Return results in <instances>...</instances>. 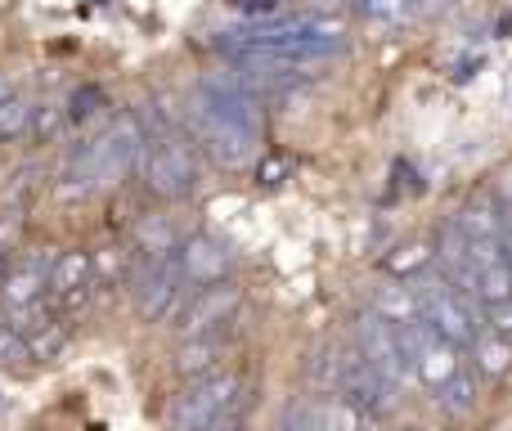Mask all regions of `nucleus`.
<instances>
[{"instance_id":"f8f14e48","label":"nucleus","mask_w":512,"mask_h":431,"mask_svg":"<svg viewBox=\"0 0 512 431\" xmlns=\"http://www.w3.org/2000/svg\"><path fill=\"white\" fill-rule=\"evenodd\" d=\"M221 360H225V333L180 337L176 355H171V369H176L185 382H194V378H207V373L221 369Z\"/></svg>"},{"instance_id":"b1692460","label":"nucleus","mask_w":512,"mask_h":431,"mask_svg":"<svg viewBox=\"0 0 512 431\" xmlns=\"http://www.w3.org/2000/svg\"><path fill=\"white\" fill-rule=\"evenodd\" d=\"M99 108H104V95H99L95 86H81V90H72L63 117H68V126H86V122H95L99 117Z\"/></svg>"},{"instance_id":"ddd939ff","label":"nucleus","mask_w":512,"mask_h":431,"mask_svg":"<svg viewBox=\"0 0 512 431\" xmlns=\"http://www.w3.org/2000/svg\"><path fill=\"white\" fill-rule=\"evenodd\" d=\"M180 252V229L167 216H140L131 225V256L135 261H171Z\"/></svg>"},{"instance_id":"f257e3e1","label":"nucleus","mask_w":512,"mask_h":431,"mask_svg":"<svg viewBox=\"0 0 512 431\" xmlns=\"http://www.w3.org/2000/svg\"><path fill=\"white\" fill-rule=\"evenodd\" d=\"M135 176L162 203H180L198 189V162L194 144L176 126H144V149L135 162Z\"/></svg>"},{"instance_id":"6e6552de","label":"nucleus","mask_w":512,"mask_h":431,"mask_svg":"<svg viewBox=\"0 0 512 431\" xmlns=\"http://www.w3.org/2000/svg\"><path fill=\"white\" fill-rule=\"evenodd\" d=\"M243 292L234 279H221V283H207V288H194L180 306L176 324H180V337H207V333H225L234 324V310H239Z\"/></svg>"},{"instance_id":"9d476101","label":"nucleus","mask_w":512,"mask_h":431,"mask_svg":"<svg viewBox=\"0 0 512 431\" xmlns=\"http://www.w3.org/2000/svg\"><path fill=\"white\" fill-rule=\"evenodd\" d=\"M230 261L234 252L212 234H189L180 238V252H176V265L185 274L189 288H207V283H221L230 279Z\"/></svg>"},{"instance_id":"c85d7f7f","label":"nucleus","mask_w":512,"mask_h":431,"mask_svg":"<svg viewBox=\"0 0 512 431\" xmlns=\"http://www.w3.org/2000/svg\"><path fill=\"white\" fill-rule=\"evenodd\" d=\"M18 238H23V212H0V256L18 252Z\"/></svg>"},{"instance_id":"1a4fd4ad","label":"nucleus","mask_w":512,"mask_h":431,"mask_svg":"<svg viewBox=\"0 0 512 431\" xmlns=\"http://www.w3.org/2000/svg\"><path fill=\"white\" fill-rule=\"evenodd\" d=\"M355 351H360V360L373 364L391 387H400L405 373H414L409 369V360H405V351H400V342H396V328L382 324L373 310L369 315H360V324H355Z\"/></svg>"},{"instance_id":"f03ea898","label":"nucleus","mask_w":512,"mask_h":431,"mask_svg":"<svg viewBox=\"0 0 512 431\" xmlns=\"http://www.w3.org/2000/svg\"><path fill=\"white\" fill-rule=\"evenodd\" d=\"M243 396V378L234 369H216L207 378H194L167 400L162 423L167 431H212L216 418Z\"/></svg>"},{"instance_id":"423d86ee","label":"nucleus","mask_w":512,"mask_h":431,"mask_svg":"<svg viewBox=\"0 0 512 431\" xmlns=\"http://www.w3.org/2000/svg\"><path fill=\"white\" fill-rule=\"evenodd\" d=\"M185 297V274H180L176 256L171 261H135V274H131V306L144 324L153 319L171 315Z\"/></svg>"},{"instance_id":"6ab92c4d","label":"nucleus","mask_w":512,"mask_h":431,"mask_svg":"<svg viewBox=\"0 0 512 431\" xmlns=\"http://www.w3.org/2000/svg\"><path fill=\"white\" fill-rule=\"evenodd\" d=\"M472 364H477V373H486V378H504L512 369V342L495 333H477L472 337Z\"/></svg>"},{"instance_id":"2f4dec72","label":"nucleus","mask_w":512,"mask_h":431,"mask_svg":"<svg viewBox=\"0 0 512 431\" xmlns=\"http://www.w3.org/2000/svg\"><path fill=\"white\" fill-rule=\"evenodd\" d=\"M288 431H315V427H310V414H306V409L288 418Z\"/></svg>"},{"instance_id":"dca6fc26","label":"nucleus","mask_w":512,"mask_h":431,"mask_svg":"<svg viewBox=\"0 0 512 431\" xmlns=\"http://www.w3.org/2000/svg\"><path fill=\"white\" fill-rule=\"evenodd\" d=\"M369 310L382 319V324H391V328L423 319V310H418V288H409V283H396V288H382L378 297H373V306H369Z\"/></svg>"},{"instance_id":"0eeeda50","label":"nucleus","mask_w":512,"mask_h":431,"mask_svg":"<svg viewBox=\"0 0 512 431\" xmlns=\"http://www.w3.org/2000/svg\"><path fill=\"white\" fill-rule=\"evenodd\" d=\"M337 400H346L360 418H382L396 405V387L373 364H364L360 351H346L337 360Z\"/></svg>"},{"instance_id":"20e7f679","label":"nucleus","mask_w":512,"mask_h":431,"mask_svg":"<svg viewBox=\"0 0 512 431\" xmlns=\"http://www.w3.org/2000/svg\"><path fill=\"white\" fill-rule=\"evenodd\" d=\"M418 310H423V324L432 328L441 342L450 346H472V337L481 333L477 328V310H472V297L454 292L450 283H432V288H418Z\"/></svg>"},{"instance_id":"cd10ccee","label":"nucleus","mask_w":512,"mask_h":431,"mask_svg":"<svg viewBox=\"0 0 512 431\" xmlns=\"http://www.w3.org/2000/svg\"><path fill=\"white\" fill-rule=\"evenodd\" d=\"M288 180V158H279V153H265L261 162H256V185H283Z\"/></svg>"},{"instance_id":"4468645a","label":"nucleus","mask_w":512,"mask_h":431,"mask_svg":"<svg viewBox=\"0 0 512 431\" xmlns=\"http://www.w3.org/2000/svg\"><path fill=\"white\" fill-rule=\"evenodd\" d=\"M454 373H463V360H459V346H450V342H427L423 351L414 355V378L423 382L427 391H441L445 382L454 378Z\"/></svg>"},{"instance_id":"412c9836","label":"nucleus","mask_w":512,"mask_h":431,"mask_svg":"<svg viewBox=\"0 0 512 431\" xmlns=\"http://www.w3.org/2000/svg\"><path fill=\"white\" fill-rule=\"evenodd\" d=\"M436 405H441L450 418H463L472 405H477V378H472V373H454V378L436 391Z\"/></svg>"},{"instance_id":"a878e982","label":"nucleus","mask_w":512,"mask_h":431,"mask_svg":"<svg viewBox=\"0 0 512 431\" xmlns=\"http://www.w3.org/2000/svg\"><path fill=\"white\" fill-rule=\"evenodd\" d=\"M27 117H32V104H23V99H9V104H0V140H18V135H27Z\"/></svg>"},{"instance_id":"2eb2a0df","label":"nucleus","mask_w":512,"mask_h":431,"mask_svg":"<svg viewBox=\"0 0 512 431\" xmlns=\"http://www.w3.org/2000/svg\"><path fill=\"white\" fill-rule=\"evenodd\" d=\"M454 225L463 229V238H468V243H499V238H504V220H499V203H495L490 194L468 198V207H463V212L454 216Z\"/></svg>"},{"instance_id":"5701e85b","label":"nucleus","mask_w":512,"mask_h":431,"mask_svg":"<svg viewBox=\"0 0 512 431\" xmlns=\"http://www.w3.org/2000/svg\"><path fill=\"white\" fill-rule=\"evenodd\" d=\"M63 126H68V117H63L59 104H41V108H32V117H27V135H32L36 144L59 140Z\"/></svg>"},{"instance_id":"7ed1b4c3","label":"nucleus","mask_w":512,"mask_h":431,"mask_svg":"<svg viewBox=\"0 0 512 431\" xmlns=\"http://www.w3.org/2000/svg\"><path fill=\"white\" fill-rule=\"evenodd\" d=\"M185 135H194L221 167H243V162L256 153V140H261V135L248 131V126H239V122H230V117H221L216 108H207L198 95H189Z\"/></svg>"},{"instance_id":"f3484780","label":"nucleus","mask_w":512,"mask_h":431,"mask_svg":"<svg viewBox=\"0 0 512 431\" xmlns=\"http://www.w3.org/2000/svg\"><path fill=\"white\" fill-rule=\"evenodd\" d=\"M472 297L481 301V306H499V301H512V265L504 256H495V261L477 265V283H472Z\"/></svg>"},{"instance_id":"c756f323","label":"nucleus","mask_w":512,"mask_h":431,"mask_svg":"<svg viewBox=\"0 0 512 431\" xmlns=\"http://www.w3.org/2000/svg\"><path fill=\"white\" fill-rule=\"evenodd\" d=\"M486 333L512 342V301H499V306H486Z\"/></svg>"},{"instance_id":"aec40b11","label":"nucleus","mask_w":512,"mask_h":431,"mask_svg":"<svg viewBox=\"0 0 512 431\" xmlns=\"http://www.w3.org/2000/svg\"><path fill=\"white\" fill-rule=\"evenodd\" d=\"M310 414V427L315 431H364V418L355 414L351 405H346V400H319L315 409H306Z\"/></svg>"},{"instance_id":"bb28decb","label":"nucleus","mask_w":512,"mask_h":431,"mask_svg":"<svg viewBox=\"0 0 512 431\" xmlns=\"http://www.w3.org/2000/svg\"><path fill=\"white\" fill-rule=\"evenodd\" d=\"M360 9L373 18V23H405L409 14V0H360Z\"/></svg>"},{"instance_id":"9b49d317","label":"nucleus","mask_w":512,"mask_h":431,"mask_svg":"<svg viewBox=\"0 0 512 431\" xmlns=\"http://www.w3.org/2000/svg\"><path fill=\"white\" fill-rule=\"evenodd\" d=\"M50 265H54V252L5 261V270H0V306L14 315V310H27V306H36V301H45V274H50Z\"/></svg>"},{"instance_id":"393cba45","label":"nucleus","mask_w":512,"mask_h":431,"mask_svg":"<svg viewBox=\"0 0 512 431\" xmlns=\"http://www.w3.org/2000/svg\"><path fill=\"white\" fill-rule=\"evenodd\" d=\"M0 364H5V369H27V364H32V351H27L23 333L9 324H0Z\"/></svg>"},{"instance_id":"473e14b6","label":"nucleus","mask_w":512,"mask_h":431,"mask_svg":"<svg viewBox=\"0 0 512 431\" xmlns=\"http://www.w3.org/2000/svg\"><path fill=\"white\" fill-rule=\"evenodd\" d=\"M9 99H14V81L0 72V104H9Z\"/></svg>"},{"instance_id":"a211bd4d","label":"nucleus","mask_w":512,"mask_h":431,"mask_svg":"<svg viewBox=\"0 0 512 431\" xmlns=\"http://www.w3.org/2000/svg\"><path fill=\"white\" fill-rule=\"evenodd\" d=\"M23 342H27V351H32V360H59V355L68 351V328H63V319L50 310L41 324L27 328Z\"/></svg>"},{"instance_id":"4be33fe9","label":"nucleus","mask_w":512,"mask_h":431,"mask_svg":"<svg viewBox=\"0 0 512 431\" xmlns=\"http://www.w3.org/2000/svg\"><path fill=\"white\" fill-rule=\"evenodd\" d=\"M432 256L436 252L427 243H405V247H396V252L382 261V270H387L391 279H414L418 270H427V265H432Z\"/></svg>"},{"instance_id":"72a5a7b5","label":"nucleus","mask_w":512,"mask_h":431,"mask_svg":"<svg viewBox=\"0 0 512 431\" xmlns=\"http://www.w3.org/2000/svg\"><path fill=\"white\" fill-rule=\"evenodd\" d=\"M499 220H504V238H512V203L499 207Z\"/></svg>"},{"instance_id":"39448f33","label":"nucleus","mask_w":512,"mask_h":431,"mask_svg":"<svg viewBox=\"0 0 512 431\" xmlns=\"http://www.w3.org/2000/svg\"><path fill=\"white\" fill-rule=\"evenodd\" d=\"M144 149V126L135 113H117L99 140H90V162H95V185H117L131 176Z\"/></svg>"},{"instance_id":"7c9ffc66","label":"nucleus","mask_w":512,"mask_h":431,"mask_svg":"<svg viewBox=\"0 0 512 431\" xmlns=\"http://www.w3.org/2000/svg\"><path fill=\"white\" fill-rule=\"evenodd\" d=\"M230 9H239L243 18H274L283 9V0H225Z\"/></svg>"}]
</instances>
